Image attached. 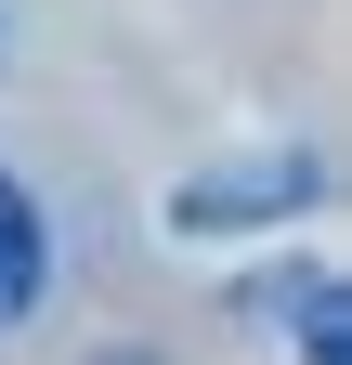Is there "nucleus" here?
Instances as JSON below:
<instances>
[{
  "label": "nucleus",
  "mask_w": 352,
  "mask_h": 365,
  "mask_svg": "<svg viewBox=\"0 0 352 365\" xmlns=\"http://www.w3.org/2000/svg\"><path fill=\"white\" fill-rule=\"evenodd\" d=\"M105 365H144V352H105Z\"/></svg>",
  "instance_id": "7ed1b4c3"
},
{
  "label": "nucleus",
  "mask_w": 352,
  "mask_h": 365,
  "mask_svg": "<svg viewBox=\"0 0 352 365\" xmlns=\"http://www.w3.org/2000/svg\"><path fill=\"white\" fill-rule=\"evenodd\" d=\"M39 287H53V222H39V196L0 170V327H26Z\"/></svg>",
  "instance_id": "f257e3e1"
},
{
  "label": "nucleus",
  "mask_w": 352,
  "mask_h": 365,
  "mask_svg": "<svg viewBox=\"0 0 352 365\" xmlns=\"http://www.w3.org/2000/svg\"><path fill=\"white\" fill-rule=\"evenodd\" d=\"M314 196V170L274 157V170H248V182H183V222H248V209H300Z\"/></svg>",
  "instance_id": "f03ea898"
}]
</instances>
